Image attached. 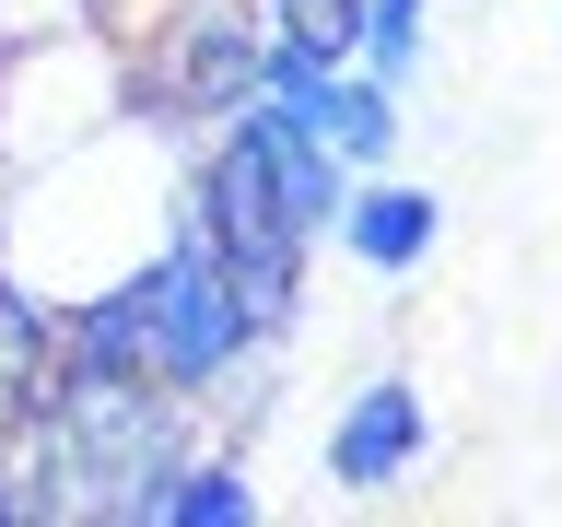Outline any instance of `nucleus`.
<instances>
[{"label":"nucleus","mask_w":562,"mask_h":527,"mask_svg":"<svg viewBox=\"0 0 562 527\" xmlns=\"http://www.w3.org/2000/svg\"><path fill=\"white\" fill-rule=\"evenodd\" d=\"M188 223H200L211 258L235 270L246 316H258L270 340H293V328H305V281H316V235L281 211L258 105H235V117H211V130L188 141Z\"/></svg>","instance_id":"nucleus-1"},{"label":"nucleus","mask_w":562,"mask_h":527,"mask_svg":"<svg viewBox=\"0 0 562 527\" xmlns=\"http://www.w3.org/2000/svg\"><path fill=\"white\" fill-rule=\"evenodd\" d=\"M258 82V12L246 0H176L165 24L130 35V105L200 141L211 117H235Z\"/></svg>","instance_id":"nucleus-2"},{"label":"nucleus","mask_w":562,"mask_h":527,"mask_svg":"<svg viewBox=\"0 0 562 527\" xmlns=\"http://www.w3.org/2000/svg\"><path fill=\"white\" fill-rule=\"evenodd\" d=\"M422 457H434V411H422V386L398 375V363L351 375V399L328 411V446H316L328 492H340V504H386V492L422 481Z\"/></svg>","instance_id":"nucleus-3"},{"label":"nucleus","mask_w":562,"mask_h":527,"mask_svg":"<svg viewBox=\"0 0 562 527\" xmlns=\"http://www.w3.org/2000/svg\"><path fill=\"white\" fill-rule=\"evenodd\" d=\"M328 246H340L363 281H422L434 246H446V188H422V176H398V165L351 176L340 211H328Z\"/></svg>","instance_id":"nucleus-4"},{"label":"nucleus","mask_w":562,"mask_h":527,"mask_svg":"<svg viewBox=\"0 0 562 527\" xmlns=\"http://www.w3.org/2000/svg\"><path fill=\"white\" fill-rule=\"evenodd\" d=\"M270 516V492L246 481L235 446H176L165 469H153V492H140L130 527H258Z\"/></svg>","instance_id":"nucleus-5"},{"label":"nucleus","mask_w":562,"mask_h":527,"mask_svg":"<svg viewBox=\"0 0 562 527\" xmlns=\"http://www.w3.org/2000/svg\"><path fill=\"white\" fill-rule=\"evenodd\" d=\"M316 141L340 153L351 176H375V165H398V141H411V94L398 82H375V70H328V105H316Z\"/></svg>","instance_id":"nucleus-6"},{"label":"nucleus","mask_w":562,"mask_h":527,"mask_svg":"<svg viewBox=\"0 0 562 527\" xmlns=\"http://www.w3.org/2000/svg\"><path fill=\"white\" fill-rule=\"evenodd\" d=\"M422 59H434V0H363V24H351V70H375L411 94Z\"/></svg>","instance_id":"nucleus-7"},{"label":"nucleus","mask_w":562,"mask_h":527,"mask_svg":"<svg viewBox=\"0 0 562 527\" xmlns=\"http://www.w3.org/2000/svg\"><path fill=\"white\" fill-rule=\"evenodd\" d=\"M246 12L293 47H316V59H351V24H363V0H246Z\"/></svg>","instance_id":"nucleus-8"},{"label":"nucleus","mask_w":562,"mask_h":527,"mask_svg":"<svg viewBox=\"0 0 562 527\" xmlns=\"http://www.w3.org/2000/svg\"><path fill=\"white\" fill-rule=\"evenodd\" d=\"M165 12H176V0H94L105 35H140V24H165Z\"/></svg>","instance_id":"nucleus-9"}]
</instances>
